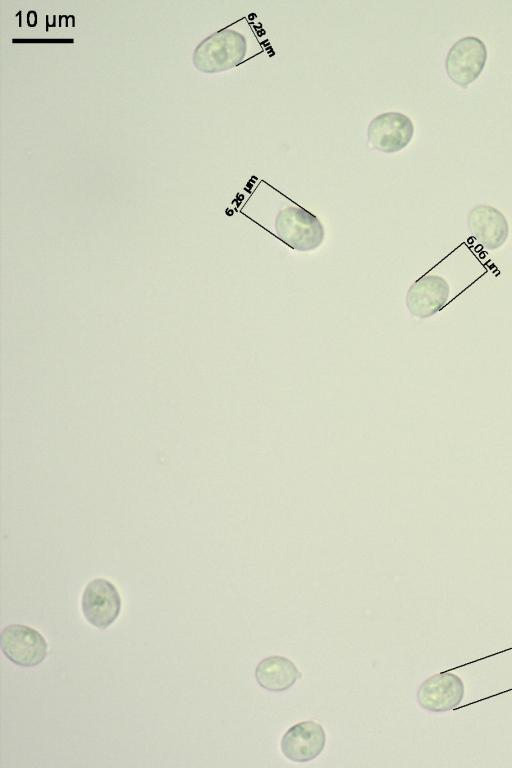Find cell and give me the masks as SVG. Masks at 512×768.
<instances>
[{
  "instance_id": "cell-1",
  "label": "cell",
  "mask_w": 512,
  "mask_h": 768,
  "mask_svg": "<svg viewBox=\"0 0 512 768\" xmlns=\"http://www.w3.org/2000/svg\"><path fill=\"white\" fill-rule=\"evenodd\" d=\"M247 53V40L240 32L224 28L205 38L197 46L194 63L206 73H217L240 64Z\"/></svg>"
},
{
  "instance_id": "cell-2",
  "label": "cell",
  "mask_w": 512,
  "mask_h": 768,
  "mask_svg": "<svg viewBox=\"0 0 512 768\" xmlns=\"http://www.w3.org/2000/svg\"><path fill=\"white\" fill-rule=\"evenodd\" d=\"M275 231L283 243L298 251L315 250L325 236L320 220L298 205L288 206L278 212Z\"/></svg>"
},
{
  "instance_id": "cell-3",
  "label": "cell",
  "mask_w": 512,
  "mask_h": 768,
  "mask_svg": "<svg viewBox=\"0 0 512 768\" xmlns=\"http://www.w3.org/2000/svg\"><path fill=\"white\" fill-rule=\"evenodd\" d=\"M487 60V47L476 36H464L449 48L445 58V69L456 84L466 87L481 74Z\"/></svg>"
},
{
  "instance_id": "cell-4",
  "label": "cell",
  "mask_w": 512,
  "mask_h": 768,
  "mask_svg": "<svg viewBox=\"0 0 512 768\" xmlns=\"http://www.w3.org/2000/svg\"><path fill=\"white\" fill-rule=\"evenodd\" d=\"M3 654L12 663L21 667H35L47 655V642L36 629L21 624L4 627L0 635Z\"/></svg>"
},
{
  "instance_id": "cell-5",
  "label": "cell",
  "mask_w": 512,
  "mask_h": 768,
  "mask_svg": "<svg viewBox=\"0 0 512 768\" xmlns=\"http://www.w3.org/2000/svg\"><path fill=\"white\" fill-rule=\"evenodd\" d=\"M81 608L89 624L105 630L118 618L121 598L117 588L109 580L95 578L89 581L83 590Z\"/></svg>"
},
{
  "instance_id": "cell-6",
  "label": "cell",
  "mask_w": 512,
  "mask_h": 768,
  "mask_svg": "<svg viewBox=\"0 0 512 768\" xmlns=\"http://www.w3.org/2000/svg\"><path fill=\"white\" fill-rule=\"evenodd\" d=\"M414 134V124L404 113L389 111L375 116L368 125L370 147L386 154L405 148Z\"/></svg>"
},
{
  "instance_id": "cell-7",
  "label": "cell",
  "mask_w": 512,
  "mask_h": 768,
  "mask_svg": "<svg viewBox=\"0 0 512 768\" xmlns=\"http://www.w3.org/2000/svg\"><path fill=\"white\" fill-rule=\"evenodd\" d=\"M465 689L461 678L452 672H441L429 676L419 686V706L433 713L453 710L462 702Z\"/></svg>"
},
{
  "instance_id": "cell-8",
  "label": "cell",
  "mask_w": 512,
  "mask_h": 768,
  "mask_svg": "<svg viewBox=\"0 0 512 768\" xmlns=\"http://www.w3.org/2000/svg\"><path fill=\"white\" fill-rule=\"evenodd\" d=\"M449 295L450 286L443 277L424 275L409 287L406 306L411 315L429 318L445 307Z\"/></svg>"
},
{
  "instance_id": "cell-9",
  "label": "cell",
  "mask_w": 512,
  "mask_h": 768,
  "mask_svg": "<svg viewBox=\"0 0 512 768\" xmlns=\"http://www.w3.org/2000/svg\"><path fill=\"white\" fill-rule=\"evenodd\" d=\"M326 743L323 727L314 721H304L290 727L281 739L283 755L297 763L309 762L318 757Z\"/></svg>"
},
{
  "instance_id": "cell-10",
  "label": "cell",
  "mask_w": 512,
  "mask_h": 768,
  "mask_svg": "<svg viewBox=\"0 0 512 768\" xmlns=\"http://www.w3.org/2000/svg\"><path fill=\"white\" fill-rule=\"evenodd\" d=\"M467 225L472 237L487 250L501 247L509 234V225L504 214L487 204H478L470 209Z\"/></svg>"
},
{
  "instance_id": "cell-11",
  "label": "cell",
  "mask_w": 512,
  "mask_h": 768,
  "mask_svg": "<svg viewBox=\"0 0 512 768\" xmlns=\"http://www.w3.org/2000/svg\"><path fill=\"white\" fill-rule=\"evenodd\" d=\"M301 677L296 665L288 658L272 655L261 660L255 669L257 683L270 692H283Z\"/></svg>"
}]
</instances>
